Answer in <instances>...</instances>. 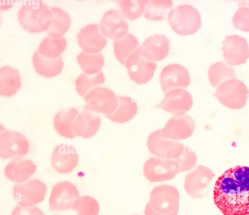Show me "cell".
I'll use <instances>...</instances> for the list:
<instances>
[{
	"instance_id": "cell-3",
	"label": "cell",
	"mask_w": 249,
	"mask_h": 215,
	"mask_svg": "<svg viewBox=\"0 0 249 215\" xmlns=\"http://www.w3.org/2000/svg\"><path fill=\"white\" fill-rule=\"evenodd\" d=\"M179 194L171 185L163 184L154 187L146 204L145 215H178L179 211Z\"/></svg>"
},
{
	"instance_id": "cell-20",
	"label": "cell",
	"mask_w": 249,
	"mask_h": 215,
	"mask_svg": "<svg viewBox=\"0 0 249 215\" xmlns=\"http://www.w3.org/2000/svg\"><path fill=\"white\" fill-rule=\"evenodd\" d=\"M169 45L170 41L165 36L156 34L146 39L138 50L142 57L155 62L167 56Z\"/></svg>"
},
{
	"instance_id": "cell-29",
	"label": "cell",
	"mask_w": 249,
	"mask_h": 215,
	"mask_svg": "<svg viewBox=\"0 0 249 215\" xmlns=\"http://www.w3.org/2000/svg\"><path fill=\"white\" fill-rule=\"evenodd\" d=\"M53 18L52 24L47 31L49 35L62 37L69 30L71 24V18L69 14L57 7L51 8Z\"/></svg>"
},
{
	"instance_id": "cell-10",
	"label": "cell",
	"mask_w": 249,
	"mask_h": 215,
	"mask_svg": "<svg viewBox=\"0 0 249 215\" xmlns=\"http://www.w3.org/2000/svg\"><path fill=\"white\" fill-rule=\"evenodd\" d=\"M143 170L144 176L151 182L172 180L179 172L178 165L175 160L154 157L145 162Z\"/></svg>"
},
{
	"instance_id": "cell-13",
	"label": "cell",
	"mask_w": 249,
	"mask_h": 215,
	"mask_svg": "<svg viewBox=\"0 0 249 215\" xmlns=\"http://www.w3.org/2000/svg\"><path fill=\"white\" fill-rule=\"evenodd\" d=\"M125 66L130 79L138 84H145L153 77L157 64L140 54L138 48L127 59Z\"/></svg>"
},
{
	"instance_id": "cell-39",
	"label": "cell",
	"mask_w": 249,
	"mask_h": 215,
	"mask_svg": "<svg viewBox=\"0 0 249 215\" xmlns=\"http://www.w3.org/2000/svg\"><path fill=\"white\" fill-rule=\"evenodd\" d=\"M12 215H45L37 207L16 206L12 211Z\"/></svg>"
},
{
	"instance_id": "cell-24",
	"label": "cell",
	"mask_w": 249,
	"mask_h": 215,
	"mask_svg": "<svg viewBox=\"0 0 249 215\" xmlns=\"http://www.w3.org/2000/svg\"><path fill=\"white\" fill-rule=\"evenodd\" d=\"M32 61L36 72L46 77L56 76L63 68L61 56L55 59L47 58L41 55L37 50L33 56Z\"/></svg>"
},
{
	"instance_id": "cell-33",
	"label": "cell",
	"mask_w": 249,
	"mask_h": 215,
	"mask_svg": "<svg viewBox=\"0 0 249 215\" xmlns=\"http://www.w3.org/2000/svg\"><path fill=\"white\" fill-rule=\"evenodd\" d=\"M173 6L171 0H152L144 11V17L149 20H161L165 19Z\"/></svg>"
},
{
	"instance_id": "cell-35",
	"label": "cell",
	"mask_w": 249,
	"mask_h": 215,
	"mask_svg": "<svg viewBox=\"0 0 249 215\" xmlns=\"http://www.w3.org/2000/svg\"><path fill=\"white\" fill-rule=\"evenodd\" d=\"M149 0H118L122 15L130 19L140 17L145 11Z\"/></svg>"
},
{
	"instance_id": "cell-9",
	"label": "cell",
	"mask_w": 249,
	"mask_h": 215,
	"mask_svg": "<svg viewBox=\"0 0 249 215\" xmlns=\"http://www.w3.org/2000/svg\"><path fill=\"white\" fill-rule=\"evenodd\" d=\"M47 186L38 179H31L16 184L13 195L15 200L23 207H30L42 201L45 196Z\"/></svg>"
},
{
	"instance_id": "cell-36",
	"label": "cell",
	"mask_w": 249,
	"mask_h": 215,
	"mask_svg": "<svg viewBox=\"0 0 249 215\" xmlns=\"http://www.w3.org/2000/svg\"><path fill=\"white\" fill-rule=\"evenodd\" d=\"M72 209L76 211L77 215H98L99 204L94 198L83 196L76 200Z\"/></svg>"
},
{
	"instance_id": "cell-30",
	"label": "cell",
	"mask_w": 249,
	"mask_h": 215,
	"mask_svg": "<svg viewBox=\"0 0 249 215\" xmlns=\"http://www.w3.org/2000/svg\"><path fill=\"white\" fill-rule=\"evenodd\" d=\"M208 76L210 83L215 88L224 81L236 77L234 68L224 61L213 64L209 69Z\"/></svg>"
},
{
	"instance_id": "cell-12",
	"label": "cell",
	"mask_w": 249,
	"mask_h": 215,
	"mask_svg": "<svg viewBox=\"0 0 249 215\" xmlns=\"http://www.w3.org/2000/svg\"><path fill=\"white\" fill-rule=\"evenodd\" d=\"M79 197V192L74 184L68 181L59 182L52 188L49 198L50 209L55 211L72 209Z\"/></svg>"
},
{
	"instance_id": "cell-27",
	"label": "cell",
	"mask_w": 249,
	"mask_h": 215,
	"mask_svg": "<svg viewBox=\"0 0 249 215\" xmlns=\"http://www.w3.org/2000/svg\"><path fill=\"white\" fill-rule=\"evenodd\" d=\"M118 105L116 110L106 117L117 123H124L132 119L138 111L137 103L131 98L119 96Z\"/></svg>"
},
{
	"instance_id": "cell-38",
	"label": "cell",
	"mask_w": 249,
	"mask_h": 215,
	"mask_svg": "<svg viewBox=\"0 0 249 215\" xmlns=\"http://www.w3.org/2000/svg\"><path fill=\"white\" fill-rule=\"evenodd\" d=\"M232 21L235 28L244 31H249V7H240L235 13Z\"/></svg>"
},
{
	"instance_id": "cell-17",
	"label": "cell",
	"mask_w": 249,
	"mask_h": 215,
	"mask_svg": "<svg viewBox=\"0 0 249 215\" xmlns=\"http://www.w3.org/2000/svg\"><path fill=\"white\" fill-rule=\"evenodd\" d=\"M160 81L164 92L177 88H186L190 82L188 70L179 64H170L162 70Z\"/></svg>"
},
{
	"instance_id": "cell-32",
	"label": "cell",
	"mask_w": 249,
	"mask_h": 215,
	"mask_svg": "<svg viewBox=\"0 0 249 215\" xmlns=\"http://www.w3.org/2000/svg\"><path fill=\"white\" fill-rule=\"evenodd\" d=\"M77 61L83 72L89 75L100 73L104 64V58L100 53L82 52L77 56Z\"/></svg>"
},
{
	"instance_id": "cell-18",
	"label": "cell",
	"mask_w": 249,
	"mask_h": 215,
	"mask_svg": "<svg viewBox=\"0 0 249 215\" xmlns=\"http://www.w3.org/2000/svg\"><path fill=\"white\" fill-rule=\"evenodd\" d=\"M194 129V121L189 115L173 116L161 130V135L171 139H185L193 135Z\"/></svg>"
},
{
	"instance_id": "cell-31",
	"label": "cell",
	"mask_w": 249,
	"mask_h": 215,
	"mask_svg": "<svg viewBox=\"0 0 249 215\" xmlns=\"http://www.w3.org/2000/svg\"><path fill=\"white\" fill-rule=\"evenodd\" d=\"M113 46L116 58L124 65L128 57L138 48L139 42L134 35L128 33L124 37L115 40Z\"/></svg>"
},
{
	"instance_id": "cell-16",
	"label": "cell",
	"mask_w": 249,
	"mask_h": 215,
	"mask_svg": "<svg viewBox=\"0 0 249 215\" xmlns=\"http://www.w3.org/2000/svg\"><path fill=\"white\" fill-rule=\"evenodd\" d=\"M77 40L83 52L92 54L100 53L107 42L97 24H89L83 27L78 33Z\"/></svg>"
},
{
	"instance_id": "cell-15",
	"label": "cell",
	"mask_w": 249,
	"mask_h": 215,
	"mask_svg": "<svg viewBox=\"0 0 249 215\" xmlns=\"http://www.w3.org/2000/svg\"><path fill=\"white\" fill-rule=\"evenodd\" d=\"M193 103L192 95L187 91L176 88L165 92L164 98L157 107L172 114L180 116L190 110Z\"/></svg>"
},
{
	"instance_id": "cell-34",
	"label": "cell",
	"mask_w": 249,
	"mask_h": 215,
	"mask_svg": "<svg viewBox=\"0 0 249 215\" xmlns=\"http://www.w3.org/2000/svg\"><path fill=\"white\" fill-rule=\"evenodd\" d=\"M105 80L104 75L102 72L93 75L82 73L75 81L76 91L84 97L91 90L103 84Z\"/></svg>"
},
{
	"instance_id": "cell-19",
	"label": "cell",
	"mask_w": 249,
	"mask_h": 215,
	"mask_svg": "<svg viewBox=\"0 0 249 215\" xmlns=\"http://www.w3.org/2000/svg\"><path fill=\"white\" fill-rule=\"evenodd\" d=\"M100 28L105 37L115 40L128 34V24L122 14L116 10H108L104 14Z\"/></svg>"
},
{
	"instance_id": "cell-26",
	"label": "cell",
	"mask_w": 249,
	"mask_h": 215,
	"mask_svg": "<svg viewBox=\"0 0 249 215\" xmlns=\"http://www.w3.org/2000/svg\"><path fill=\"white\" fill-rule=\"evenodd\" d=\"M21 84L20 76L15 69L4 66L0 69V94L10 97L16 94Z\"/></svg>"
},
{
	"instance_id": "cell-22",
	"label": "cell",
	"mask_w": 249,
	"mask_h": 215,
	"mask_svg": "<svg viewBox=\"0 0 249 215\" xmlns=\"http://www.w3.org/2000/svg\"><path fill=\"white\" fill-rule=\"evenodd\" d=\"M100 123V118L98 115L85 110L76 118L73 127V131L76 136L89 138L96 134Z\"/></svg>"
},
{
	"instance_id": "cell-5",
	"label": "cell",
	"mask_w": 249,
	"mask_h": 215,
	"mask_svg": "<svg viewBox=\"0 0 249 215\" xmlns=\"http://www.w3.org/2000/svg\"><path fill=\"white\" fill-rule=\"evenodd\" d=\"M249 93V90L243 81L232 78L221 83L213 95L226 107L239 109L246 105Z\"/></svg>"
},
{
	"instance_id": "cell-21",
	"label": "cell",
	"mask_w": 249,
	"mask_h": 215,
	"mask_svg": "<svg viewBox=\"0 0 249 215\" xmlns=\"http://www.w3.org/2000/svg\"><path fill=\"white\" fill-rule=\"evenodd\" d=\"M78 155L71 146L61 144L54 149L51 159L52 166L57 172L67 173L77 165Z\"/></svg>"
},
{
	"instance_id": "cell-8",
	"label": "cell",
	"mask_w": 249,
	"mask_h": 215,
	"mask_svg": "<svg viewBox=\"0 0 249 215\" xmlns=\"http://www.w3.org/2000/svg\"><path fill=\"white\" fill-rule=\"evenodd\" d=\"M29 144L21 134L6 130L0 125V155L4 159H18L27 154Z\"/></svg>"
},
{
	"instance_id": "cell-1",
	"label": "cell",
	"mask_w": 249,
	"mask_h": 215,
	"mask_svg": "<svg viewBox=\"0 0 249 215\" xmlns=\"http://www.w3.org/2000/svg\"><path fill=\"white\" fill-rule=\"evenodd\" d=\"M213 198L223 215H249V167L225 171L215 183Z\"/></svg>"
},
{
	"instance_id": "cell-37",
	"label": "cell",
	"mask_w": 249,
	"mask_h": 215,
	"mask_svg": "<svg viewBox=\"0 0 249 215\" xmlns=\"http://www.w3.org/2000/svg\"><path fill=\"white\" fill-rule=\"evenodd\" d=\"M175 161L178 165L179 172L187 171L195 167L197 162V156L189 147L185 146L182 154Z\"/></svg>"
},
{
	"instance_id": "cell-2",
	"label": "cell",
	"mask_w": 249,
	"mask_h": 215,
	"mask_svg": "<svg viewBox=\"0 0 249 215\" xmlns=\"http://www.w3.org/2000/svg\"><path fill=\"white\" fill-rule=\"evenodd\" d=\"M52 18L51 8L40 0L27 1L18 12L20 25L25 30L33 33L48 31Z\"/></svg>"
},
{
	"instance_id": "cell-14",
	"label": "cell",
	"mask_w": 249,
	"mask_h": 215,
	"mask_svg": "<svg viewBox=\"0 0 249 215\" xmlns=\"http://www.w3.org/2000/svg\"><path fill=\"white\" fill-rule=\"evenodd\" d=\"M222 44L223 57L229 65L245 63L249 58V47L245 38L236 34L228 35Z\"/></svg>"
},
{
	"instance_id": "cell-25",
	"label": "cell",
	"mask_w": 249,
	"mask_h": 215,
	"mask_svg": "<svg viewBox=\"0 0 249 215\" xmlns=\"http://www.w3.org/2000/svg\"><path fill=\"white\" fill-rule=\"evenodd\" d=\"M78 114L74 108L61 109L54 117L53 124L57 132L65 138H73L76 135L73 131V125Z\"/></svg>"
},
{
	"instance_id": "cell-11",
	"label": "cell",
	"mask_w": 249,
	"mask_h": 215,
	"mask_svg": "<svg viewBox=\"0 0 249 215\" xmlns=\"http://www.w3.org/2000/svg\"><path fill=\"white\" fill-rule=\"evenodd\" d=\"M147 146L153 154L162 158L175 160L180 157L184 149L181 143L163 138L161 129L157 130L149 135Z\"/></svg>"
},
{
	"instance_id": "cell-7",
	"label": "cell",
	"mask_w": 249,
	"mask_h": 215,
	"mask_svg": "<svg viewBox=\"0 0 249 215\" xmlns=\"http://www.w3.org/2000/svg\"><path fill=\"white\" fill-rule=\"evenodd\" d=\"M215 173L208 167L199 165L185 177L184 189L193 199H200L208 193Z\"/></svg>"
},
{
	"instance_id": "cell-40",
	"label": "cell",
	"mask_w": 249,
	"mask_h": 215,
	"mask_svg": "<svg viewBox=\"0 0 249 215\" xmlns=\"http://www.w3.org/2000/svg\"><path fill=\"white\" fill-rule=\"evenodd\" d=\"M249 7V0H239V6H245Z\"/></svg>"
},
{
	"instance_id": "cell-28",
	"label": "cell",
	"mask_w": 249,
	"mask_h": 215,
	"mask_svg": "<svg viewBox=\"0 0 249 215\" xmlns=\"http://www.w3.org/2000/svg\"><path fill=\"white\" fill-rule=\"evenodd\" d=\"M65 38L55 37L48 35L40 42L37 50L43 56L49 59L60 57L67 46Z\"/></svg>"
},
{
	"instance_id": "cell-4",
	"label": "cell",
	"mask_w": 249,
	"mask_h": 215,
	"mask_svg": "<svg viewBox=\"0 0 249 215\" xmlns=\"http://www.w3.org/2000/svg\"><path fill=\"white\" fill-rule=\"evenodd\" d=\"M167 17L172 29L180 35L195 33L201 26L199 13L190 5H178L170 11Z\"/></svg>"
},
{
	"instance_id": "cell-6",
	"label": "cell",
	"mask_w": 249,
	"mask_h": 215,
	"mask_svg": "<svg viewBox=\"0 0 249 215\" xmlns=\"http://www.w3.org/2000/svg\"><path fill=\"white\" fill-rule=\"evenodd\" d=\"M85 109L102 113L106 115L113 113L118 105V98L110 89L96 87L89 91L84 97Z\"/></svg>"
},
{
	"instance_id": "cell-23",
	"label": "cell",
	"mask_w": 249,
	"mask_h": 215,
	"mask_svg": "<svg viewBox=\"0 0 249 215\" xmlns=\"http://www.w3.org/2000/svg\"><path fill=\"white\" fill-rule=\"evenodd\" d=\"M36 165L30 160H16L10 162L5 168L4 173L9 180L22 183L34 174Z\"/></svg>"
}]
</instances>
